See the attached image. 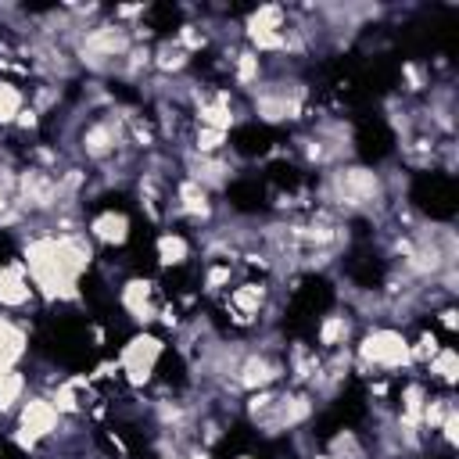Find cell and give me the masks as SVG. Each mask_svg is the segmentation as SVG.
<instances>
[{"label": "cell", "mask_w": 459, "mask_h": 459, "mask_svg": "<svg viewBox=\"0 0 459 459\" xmlns=\"http://www.w3.org/2000/svg\"><path fill=\"white\" fill-rule=\"evenodd\" d=\"M351 373L373 380V377H405L412 369L409 355V330L394 323H373L362 326L351 341Z\"/></svg>", "instance_id": "obj_1"}, {"label": "cell", "mask_w": 459, "mask_h": 459, "mask_svg": "<svg viewBox=\"0 0 459 459\" xmlns=\"http://www.w3.org/2000/svg\"><path fill=\"white\" fill-rule=\"evenodd\" d=\"M61 427H65V416L54 409V402L43 391H32L11 420V441L25 455H43V448L61 434Z\"/></svg>", "instance_id": "obj_2"}, {"label": "cell", "mask_w": 459, "mask_h": 459, "mask_svg": "<svg viewBox=\"0 0 459 459\" xmlns=\"http://www.w3.org/2000/svg\"><path fill=\"white\" fill-rule=\"evenodd\" d=\"M165 351H169L165 333H158V330H133L129 341L118 348V359H115L122 387H129L136 394H147V387L154 384V373H158V362H161Z\"/></svg>", "instance_id": "obj_3"}, {"label": "cell", "mask_w": 459, "mask_h": 459, "mask_svg": "<svg viewBox=\"0 0 459 459\" xmlns=\"http://www.w3.org/2000/svg\"><path fill=\"white\" fill-rule=\"evenodd\" d=\"M165 298L169 294L158 276L133 273V276L118 280V308L136 330H154V319H158V308L165 305Z\"/></svg>", "instance_id": "obj_4"}, {"label": "cell", "mask_w": 459, "mask_h": 459, "mask_svg": "<svg viewBox=\"0 0 459 459\" xmlns=\"http://www.w3.org/2000/svg\"><path fill=\"white\" fill-rule=\"evenodd\" d=\"M82 230H86V237L93 240L97 251H118L133 237V219H129L126 208L97 204L90 215H82Z\"/></svg>", "instance_id": "obj_5"}, {"label": "cell", "mask_w": 459, "mask_h": 459, "mask_svg": "<svg viewBox=\"0 0 459 459\" xmlns=\"http://www.w3.org/2000/svg\"><path fill=\"white\" fill-rule=\"evenodd\" d=\"M154 262H158V273H183V269H194V255H197V240L186 233V230H176V226H165L154 233Z\"/></svg>", "instance_id": "obj_6"}, {"label": "cell", "mask_w": 459, "mask_h": 459, "mask_svg": "<svg viewBox=\"0 0 459 459\" xmlns=\"http://www.w3.org/2000/svg\"><path fill=\"white\" fill-rule=\"evenodd\" d=\"M36 287L22 265V258H7L0 262V312L4 316H18L29 312V305H36Z\"/></svg>", "instance_id": "obj_7"}, {"label": "cell", "mask_w": 459, "mask_h": 459, "mask_svg": "<svg viewBox=\"0 0 459 459\" xmlns=\"http://www.w3.org/2000/svg\"><path fill=\"white\" fill-rule=\"evenodd\" d=\"M359 319L341 305V308H330V312H323L319 319H316V337H312V344L326 355V351H341V348H351V341L359 337Z\"/></svg>", "instance_id": "obj_8"}, {"label": "cell", "mask_w": 459, "mask_h": 459, "mask_svg": "<svg viewBox=\"0 0 459 459\" xmlns=\"http://www.w3.org/2000/svg\"><path fill=\"white\" fill-rule=\"evenodd\" d=\"M29 355V330L18 316H4L0 312V373L22 366V359Z\"/></svg>", "instance_id": "obj_9"}, {"label": "cell", "mask_w": 459, "mask_h": 459, "mask_svg": "<svg viewBox=\"0 0 459 459\" xmlns=\"http://www.w3.org/2000/svg\"><path fill=\"white\" fill-rule=\"evenodd\" d=\"M420 377L434 391H455V384H459V351L452 344H441V351L420 369Z\"/></svg>", "instance_id": "obj_10"}, {"label": "cell", "mask_w": 459, "mask_h": 459, "mask_svg": "<svg viewBox=\"0 0 459 459\" xmlns=\"http://www.w3.org/2000/svg\"><path fill=\"white\" fill-rule=\"evenodd\" d=\"M32 394V377L25 366H14L7 373H0V420H14L18 405Z\"/></svg>", "instance_id": "obj_11"}, {"label": "cell", "mask_w": 459, "mask_h": 459, "mask_svg": "<svg viewBox=\"0 0 459 459\" xmlns=\"http://www.w3.org/2000/svg\"><path fill=\"white\" fill-rule=\"evenodd\" d=\"M430 323H437L445 333H455V330H459V319H455V301H452V305H441L437 312H430Z\"/></svg>", "instance_id": "obj_12"}, {"label": "cell", "mask_w": 459, "mask_h": 459, "mask_svg": "<svg viewBox=\"0 0 459 459\" xmlns=\"http://www.w3.org/2000/svg\"><path fill=\"white\" fill-rule=\"evenodd\" d=\"M233 459H258V455H251V452H240V455H233Z\"/></svg>", "instance_id": "obj_13"}]
</instances>
